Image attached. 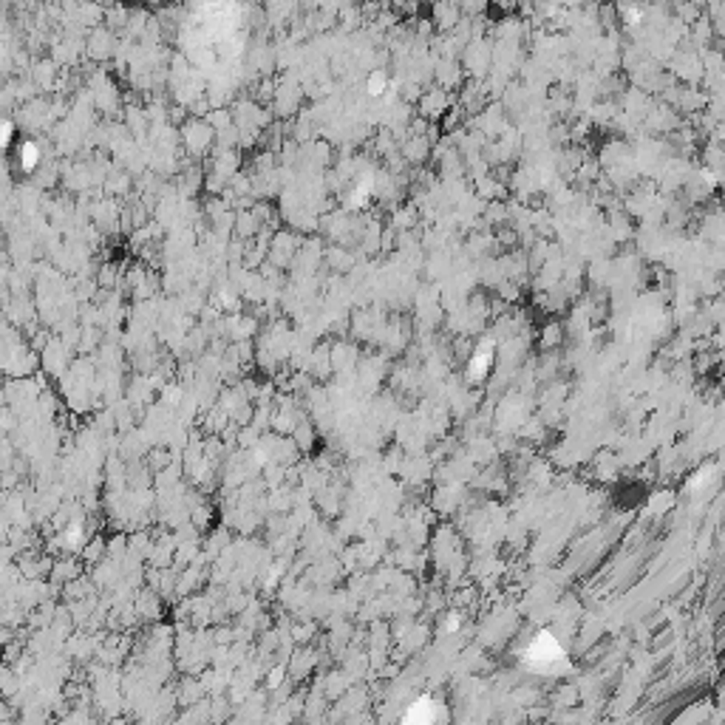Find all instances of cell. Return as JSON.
I'll return each mask as SVG.
<instances>
[{"instance_id":"6da1fadb","label":"cell","mask_w":725,"mask_h":725,"mask_svg":"<svg viewBox=\"0 0 725 725\" xmlns=\"http://www.w3.org/2000/svg\"><path fill=\"white\" fill-rule=\"evenodd\" d=\"M561 660H564V652L550 634H538L535 643L527 649V663L535 666L538 672H553V666Z\"/></svg>"},{"instance_id":"7a4b0ae2","label":"cell","mask_w":725,"mask_h":725,"mask_svg":"<svg viewBox=\"0 0 725 725\" xmlns=\"http://www.w3.org/2000/svg\"><path fill=\"white\" fill-rule=\"evenodd\" d=\"M20 165H23L26 170H32V167L37 165V145L26 142V145L20 147Z\"/></svg>"},{"instance_id":"3957f363","label":"cell","mask_w":725,"mask_h":725,"mask_svg":"<svg viewBox=\"0 0 725 725\" xmlns=\"http://www.w3.org/2000/svg\"><path fill=\"white\" fill-rule=\"evenodd\" d=\"M488 369V354H479L473 357V366H470V377H481V371Z\"/></svg>"}]
</instances>
